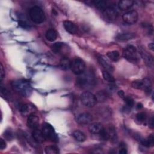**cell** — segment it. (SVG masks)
<instances>
[{
  "label": "cell",
  "mask_w": 154,
  "mask_h": 154,
  "mask_svg": "<svg viewBox=\"0 0 154 154\" xmlns=\"http://www.w3.org/2000/svg\"><path fill=\"white\" fill-rule=\"evenodd\" d=\"M29 14L31 20L38 24L43 23L46 18L43 10L37 5L31 7L29 10Z\"/></svg>",
  "instance_id": "cell-3"
},
{
  "label": "cell",
  "mask_w": 154,
  "mask_h": 154,
  "mask_svg": "<svg viewBox=\"0 0 154 154\" xmlns=\"http://www.w3.org/2000/svg\"><path fill=\"white\" fill-rule=\"evenodd\" d=\"M107 57L113 61H117L120 59V53L117 51H112L107 52Z\"/></svg>",
  "instance_id": "cell-26"
},
{
  "label": "cell",
  "mask_w": 154,
  "mask_h": 154,
  "mask_svg": "<svg viewBox=\"0 0 154 154\" xmlns=\"http://www.w3.org/2000/svg\"><path fill=\"white\" fill-rule=\"evenodd\" d=\"M118 95L121 97V98H123L125 96V93L123 90H120L118 91Z\"/></svg>",
  "instance_id": "cell-42"
},
{
  "label": "cell",
  "mask_w": 154,
  "mask_h": 154,
  "mask_svg": "<svg viewBox=\"0 0 154 154\" xmlns=\"http://www.w3.org/2000/svg\"><path fill=\"white\" fill-rule=\"evenodd\" d=\"M5 77V70L4 69L2 64L1 63V67H0V79L1 81H2L4 78Z\"/></svg>",
  "instance_id": "cell-38"
},
{
  "label": "cell",
  "mask_w": 154,
  "mask_h": 154,
  "mask_svg": "<svg viewBox=\"0 0 154 154\" xmlns=\"http://www.w3.org/2000/svg\"><path fill=\"white\" fill-rule=\"evenodd\" d=\"M152 82L148 78H145L141 79V90L145 92L150 93L152 91Z\"/></svg>",
  "instance_id": "cell-18"
},
{
  "label": "cell",
  "mask_w": 154,
  "mask_h": 154,
  "mask_svg": "<svg viewBox=\"0 0 154 154\" xmlns=\"http://www.w3.org/2000/svg\"><path fill=\"white\" fill-rule=\"evenodd\" d=\"M71 61L66 57H63L60 61V66L63 70H68L70 68Z\"/></svg>",
  "instance_id": "cell-24"
},
{
  "label": "cell",
  "mask_w": 154,
  "mask_h": 154,
  "mask_svg": "<svg viewBox=\"0 0 154 154\" xmlns=\"http://www.w3.org/2000/svg\"><path fill=\"white\" fill-rule=\"evenodd\" d=\"M102 76H103V79L105 81H106L110 83H114L116 81L113 76L108 71L103 70L102 71Z\"/></svg>",
  "instance_id": "cell-29"
},
{
  "label": "cell",
  "mask_w": 154,
  "mask_h": 154,
  "mask_svg": "<svg viewBox=\"0 0 154 154\" xmlns=\"http://www.w3.org/2000/svg\"><path fill=\"white\" fill-rule=\"evenodd\" d=\"M27 125L31 129H36L39 125V118L34 113H31L27 119Z\"/></svg>",
  "instance_id": "cell-12"
},
{
  "label": "cell",
  "mask_w": 154,
  "mask_h": 154,
  "mask_svg": "<svg viewBox=\"0 0 154 154\" xmlns=\"http://www.w3.org/2000/svg\"><path fill=\"white\" fill-rule=\"evenodd\" d=\"M1 93L2 97H4L5 99L11 100L12 98V95L11 94L10 92L8 90L7 88L4 86H1Z\"/></svg>",
  "instance_id": "cell-28"
},
{
  "label": "cell",
  "mask_w": 154,
  "mask_h": 154,
  "mask_svg": "<svg viewBox=\"0 0 154 154\" xmlns=\"http://www.w3.org/2000/svg\"><path fill=\"white\" fill-rule=\"evenodd\" d=\"M95 96L96 97L97 101L102 102L105 101L107 99L108 95L107 93L104 91H99L96 94Z\"/></svg>",
  "instance_id": "cell-27"
},
{
  "label": "cell",
  "mask_w": 154,
  "mask_h": 154,
  "mask_svg": "<svg viewBox=\"0 0 154 154\" xmlns=\"http://www.w3.org/2000/svg\"><path fill=\"white\" fill-rule=\"evenodd\" d=\"M93 120L92 116L88 112H83L78 115L76 118V122L79 125H87Z\"/></svg>",
  "instance_id": "cell-11"
},
{
  "label": "cell",
  "mask_w": 154,
  "mask_h": 154,
  "mask_svg": "<svg viewBox=\"0 0 154 154\" xmlns=\"http://www.w3.org/2000/svg\"><path fill=\"white\" fill-rule=\"evenodd\" d=\"M108 140H109L112 143H116L118 140V137L116 128L114 126L110 125L107 130Z\"/></svg>",
  "instance_id": "cell-16"
},
{
  "label": "cell",
  "mask_w": 154,
  "mask_h": 154,
  "mask_svg": "<svg viewBox=\"0 0 154 154\" xmlns=\"http://www.w3.org/2000/svg\"><path fill=\"white\" fill-rule=\"evenodd\" d=\"M17 108L20 111V112H22L23 114H26L29 111V105L25 103H19L16 105Z\"/></svg>",
  "instance_id": "cell-31"
},
{
  "label": "cell",
  "mask_w": 154,
  "mask_h": 154,
  "mask_svg": "<svg viewBox=\"0 0 154 154\" xmlns=\"http://www.w3.org/2000/svg\"><path fill=\"white\" fill-rule=\"evenodd\" d=\"M64 45L63 43L61 42H56L54 45H52L51 48L54 52L55 53H59L61 52L63 46Z\"/></svg>",
  "instance_id": "cell-32"
},
{
  "label": "cell",
  "mask_w": 154,
  "mask_h": 154,
  "mask_svg": "<svg viewBox=\"0 0 154 154\" xmlns=\"http://www.w3.org/2000/svg\"><path fill=\"white\" fill-rule=\"evenodd\" d=\"M134 37H135V34L134 33L124 32V33L118 34L116 37V39L119 41H127V40H131Z\"/></svg>",
  "instance_id": "cell-20"
},
{
  "label": "cell",
  "mask_w": 154,
  "mask_h": 154,
  "mask_svg": "<svg viewBox=\"0 0 154 154\" xmlns=\"http://www.w3.org/2000/svg\"><path fill=\"white\" fill-rule=\"evenodd\" d=\"M142 145L146 147H151L154 145V137L152 134L150 135L147 138H142L140 141Z\"/></svg>",
  "instance_id": "cell-21"
},
{
  "label": "cell",
  "mask_w": 154,
  "mask_h": 154,
  "mask_svg": "<svg viewBox=\"0 0 154 154\" xmlns=\"http://www.w3.org/2000/svg\"><path fill=\"white\" fill-rule=\"evenodd\" d=\"M42 131L46 139L55 143L58 141V135L54 128L50 124L48 123H45L43 124Z\"/></svg>",
  "instance_id": "cell-4"
},
{
  "label": "cell",
  "mask_w": 154,
  "mask_h": 154,
  "mask_svg": "<svg viewBox=\"0 0 154 154\" xmlns=\"http://www.w3.org/2000/svg\"><path fill=\"white\" fill-rule=\"evenodd\" d=\"M32 137L38 143H42L44 142L46 140L42 130L40 131L37 128L33 130L32 132Z\"/></svg>",
  "instance_id": "cell-15"
},
{
  "label": "cell",
  "mask_w": 154,
  "mask_h": 154,
  "mask_svg": "<svg viewBox=\"0 0 154 154\" xmlns=\"http://www.w3.org/2000/svg\"><path fill=\"white\" fill-rule=\"evenodd\" d=\"M149 48L150 50L153 51V48H154V45H153V43H150L149 44Z\"/></svg>",
  "instance_id": "cell-43"
},
{
  "label": "cell",
  "mask_w": 154,
  "mask_h": 154,
  "mask_svg": "<svg viewBox=\"0 0 154 154\" xmlns=\"http://www.w3.org/2000/svg\"><path fill=\"white\" fill-rule=\"evenodd\" d=\"M104 14L109 20H114L118 17L119 11L114 5H109L108 7L103 11Z\"/></svg>",
  "instance_id": "cell-9"
},
{
  "label": "cell",
  "mask_w": 154,
  "mask_h": 154,
  "mask_svg": "<svg viewBox=\"0 0 154 154\" xmlns=\"http://www.w3.org/2000/svg\"><path fill=\"white\" fill-rule=\"evenodd\" d=\"M7 146L6 143L5 141L2 139V138H0V149L1 150H3Z\"/></svg>",
  "instance_id": "cell-39"
},
{
  "label": "cell",
  "mask_w": 154,
  "mask_h": 154,
  "mask_svg": "<svg viewBox=\"0 0 154 154\" xmlns=\"http://www.w3.org/2000/svg\"><path fill=\"white\" fill-rule=\"evenodd\" d=\"M77 85L81 88H91L95 85L96 79L94 74L91 72H84L76 79Z\"/></svg>",
  "instance_id": "cell-2"
},
{
  "label": "cell",
  "mask_w": 154,
  "mask_h": 154,
  "mask_svg": "<svg viewBox=\"0 0 154 154\" xmlns=\"http://www.w3.org/2000/svg\"><path fill=\"white\" fill-rule=\"evenodd\" d=\"M4 137L8 141L11 140L13 138V134L12 131L10 129H6L4 133Z\"/></svg>",
  "instance_id": "cell-34"
},
{
  "label": "cell",
  "mask_w": 154,
  "mask_h": 154,
  "mask_svg": "<svg viewBox=\"0 0 154 154\" xmlns=\"http://www.w3.org/2000/svg\"><path fill=\"white\" fill-rule=\"evenodd\" d=\"M63 26L66 31L71 34H75L78 31L77 26L70 20H64L63 22Z\"/></svg>",
  "instance_id": "cell-13"
},
{
  "label": "cell",
  "mask_w": 154,
  "mask_h": 154,
  "mask_svg": "<svg viewBox=\"0 0 154 154\" xmlns=\"http://www.w3.org/2000/svg\"><path fill=\"white\" fill-rule=\"evenodd\" d=\"M80 100L82 103L87 107H93L97 103V99L93 93L85 91L80 95Z\"/></svg>",
  "instance_id": "cell-6"
},
{
  "label": "cell",
  "mask_w": 154,
  "mask_h": 154,
  "mask_svg": "<svg viewBox=\"0 0 154 154\" xmlns=\"http://www.w3.org/2000/svg\"><path fill=\"white\" fill-rule=\"evenodd\" d=\"M45 153L47 154H57L59 153L58 147L53 145L46 146L45 148Z\"/></svg>",
  "instance_id": "cell-30"
},
{
  "label": "cell",
  "mask_w": 154,
  "mask_h": 154,
  "mask_svg": "<svg viewBox=\"0 0 154 154\" xmlns=\"http://www.w3.org/2000/svg\"><path fill=\"white\" fill-rule=\"evenodd\" d=\"M149 127H150V128H152V129H153V127H154L153 117L150 119V120H149Z\"/></svg>",
  "instance_id": "cell-41"
},
{
  "label": "cell",
  "mask_w": 154,
  "mask_h": 154,
  "mask_svg": "<svg viewBox=\"0 0 154 154\" xmlns=\"http://www.w3.org/2000/svg\"><path fill=\"white\" fill-rule=\"evenodd\" d=\"M14 90L24 97H29L32 93V87L29 82L25 79H16L11 82Z\"/></svg>",
  "instance_id": "cell-1"
},
{
  "label": "cell",
  "mask_w": 154,
  "mask_h": 154,
  "mask_svg": "<svg viewBox=\"0 0 154 154\" xmlns=\"http://www.w3.org/2000/svg\"><path fill=\"white\" fill-rule=\"evenodd\" d=\"M95 7L99 10L104 11L109 5L107 4V2L105 1H95L93 2Z\"/></svg>",
  "instance_id": "cell-25"
},
{
  "label": "cell",
  "mask_w": 154,
  "mask_h": 154,
  "mask_svg": "<svg viewBox=\"0 0 154 154\" xmlns=\"http://www.w3.org/2000/svg\"><path fill=\"white\" fill-rule=\"evenodd\" d=\"M131 85H132V87L134 88L141 90V80H140V79L135 80L132 82Z\"/></svg>",
  "instance_id": "cell-37"
},
{
  "label": "cell",
  "mask_w": 154,
  "mask_h": 154,
  "mask_svg": "<svg viewBox=\"0 0 154 154\" xmlns=\"http://www.w3.org/2000/svg\"><path fill=\"white\" fill-rule=\"evenodd\" d=\"M134 1L132 0H122L118 3V8L122 10L130 9L134 5Z\"/></svg>",
  "instance_id": "cell-17"
},
{
  "label": "cell",
  "mask_w": 154,
  "mask_h": 154,
  "mask_svg": "<svg viewBox=\"0 0 154 154\" xmlns=\"http://www.w3.org/2000/svg\"><path fill=\"white\" fill-rule=\"evenodd\" d=\"M138 13L134 10H129L125 13L122 16V19L123 21L128 24H134L138 20Z\"/></svg>",
  "instance_id": "cell-8"
},
{
  "label": "cell",
  "mask_w": 154,
  "mask_h": 154,
  "mask_svg": "<svg viewBox=\"0 0 154 154\" xmlns=\"http://www.w3.org/2000/svg\"><path fill=\"white\" fill-rule=\"evenodd\" d=\"M72 136L76 141L79 142H83L86 139L85 134L83 132L79 130H76L73 131L72 133Z\"/></svg>",
  "instance_id": "cell-23"
},
{
  "label": "cell",
  "mask_w": 154,
  "mask_h": 154,
  "mask_svg": "<svg viewBox=\"0 0 154 154\" xmlns=\"http://www.w3.org/2000/svg\"><path fill=\"white\" fill-rule=\"evenodd\" d=\"M123 99V100L126 103V105L128 108H131L134 106V100L132 97H131L129 96H125Z\"/></svg>",
  "instance_id": "cell-33"
},
{
  "label": "cell",
  "mask_w": 154,
  "mask_h": 154,
  "mask_svg": "<svg viewBox=\"0 0 154 154\" xmlns=\"http://www.w3.org/2000/svg\"><path fill=\"white\" fill-rule=\"evenodd\" d=\"M137 107L138 109H141V108L143 107V105H142L141 103H138L137 104Z\"/></svg>",
  "instance_id": "cell-44"
},
{
  "label": "cell",
  "mask_w": 154,
  "mask_h": 154,
  "mask_svg": "<svg viewBox=\"0 0 154 154\" xmlns=\"http://www.w3.org/2000/svg\"><path fill=\"white\" fill-rule=\"evenodd\" d=\"M103 128H104L103 127L102 124L99 123H94L90 125L88 130L90 132L93 134H99V133Z\"/></svg>",
  "instance_id": "cell-19"
},
{
  "label": "cell",
  "mask_w": 154,
  "mask_h": 154,
  "mask_svg": "<svg viewBox=\"0 0 154 154\" xmlns=\"http://www.w3.org/2000/svg\"><path fill=\"white\" fill-rule=\"evenodd\" d=\"M147 116L146 114L144 112H140L137 114L136 115V119L137 120L140 122H143L146 120Z\"/></svg>",
  "instance_id": "cell-35"
},
{
  "label": "cell",
  "mask_w": 154,
  "mask_h": 154,
  "mask_svg": "<svg viewBox=\"0 0 154 154\" xmlns=\"http://www.w3.org/2000/svg\"><path fill=\"white\" fill-rule=\"evenodd\" d=\"M140 52L145 64L149 67H152L153 66V57L146 50L143 48L140 49Z\"/></svg>",
  "instance_id": "cell-10"
},
{
  "label": "cell",
  "mask_w": 154,
  "mask_h": 154,
  "mask_svg": "<svg viewBox=\"0 0 154 154\" xmlns=\"http://www.w3.org/2000/svg\"><path fill=\"white\" fill-rule=\"evenodd\" d=\"M123 57L131 63H135L137 61V51L136 48L132 45H128L123 51Z\"/></svg>",
  "instance_id": "cell-5"
},
{
  "label": "cell",
  "mask_w": 154,
  "mask_h": 154,
  "mask_svg": "<svg viewBox=\"0 0 154 154\" xmlns=\"http://www.w3.org/2000/svg\"><path fill=\"white\" fill-rule=\"evenodd\" d=\"M19 25H20L22 27H23V28H28L29 26L26 23H25V22H23V21H20V22H19Z\"/></svg>",
  "instance_id": "cell-40"
},
{
  "label": "cell",
  "mask_w": 154,
  "mask_h": 154,
  "mask_svg": "<svg viewBox=\"0 0 154 154\" xmlns=\"http://www.w3.org/2000/svg\"><path fill=\"white\" fill-rule=\"evenodd\" d=\"M97 60L99 64L105 69V70L109 72H112L114 70L113 66L110 63H109V62L103 58V57L100 55L97 56Z\"/></svg>",
  "instance_id": "cell-14"
},
{
  "label": "cell",
  "mask_w": 154,
  "mask_h": 154,
  "mask_svg": "<svg viewBox=\"0 0 154 154\" xmlns=\"http://www.w3.org/2000/svg\"><path fill=\"white\" fill-rule=\"evenodd\" d=\"M119 147H120V149H119V153L120 154H126L127 153V152H128L127 148H126V144L125 143L121 142L120 143Z\"/></svg>",
  "instance_id": "cell-36"
},
{
  "label": "cell",
  "mask_w": 154,
  "mask_h": 154,
  "mask_svg": "<svg viewBox=\"0 0 154 154\" xmlns=\"http://www.w3.org/2000/svg\"><path fill=\"white\" fill-rule=\"evenodd\" d=\"M45 37L48 41L54 42L57 38V32L54 29H49L46 32Z\"/></svg>",
  "instance_id": "cell-22"
},
{
  "label": "cell",
  "mask_w": 154,
  "mask_h": 154,
  "mask_svg": "<svg viewBox=\"0 0 154 154\" xmlns=\"http://www.w3.org/2000/svg\"><path fill=\"white\" fill-rule=\"evenodd\" d=\"M70 69L76 75H79L82 73L85 69V62L80 58H75L71 61Z\"/></svg>",
  "instance_id": "cell-7"
}]
</instances>
